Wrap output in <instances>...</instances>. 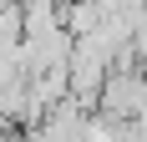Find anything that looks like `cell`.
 Here are the masks:
<instances>
[{"label": "cell", "mask_w": 147, "mask_h": 142, "mask_svg": "<svg viewBox=\"0 0 147 142\" xmlns=\"http://www.w3.org/2000/svg\"><path fill=\"white\" fill-rule=\"evenodd\" d=\"M81 127H86V107L71 101V97H61L36 127L20 132V142H81Z\"/></svg>", "instance_id": "1"}, {"label": "cell", "mask_w": 147, "mask_h": 142, "mask_svg": "<svg viewBox=\"0 0 147 142\" xmlns=\"http://www.w3.org/2000/svg\"><path fill=\"white\" fill-rule=\"evenodd\" d=\"M81 142H122V127H117V122H112L107 112H96V117L86 112V127H81Z\"/></svg>", "instance_id": "2"}]
</instances>
